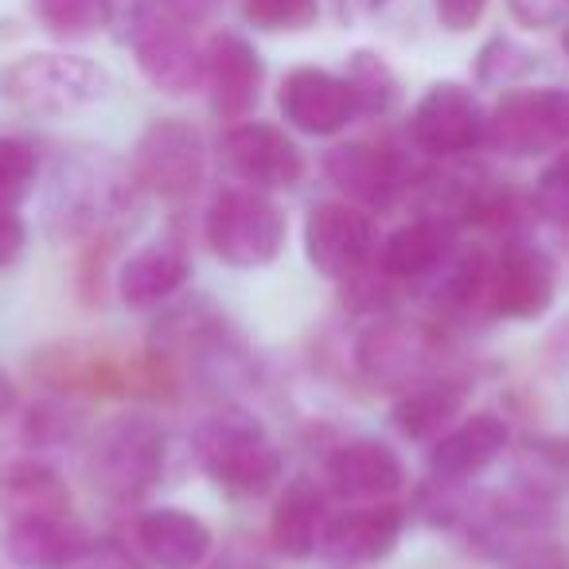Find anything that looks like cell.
<instances>
[{
  "mask_svg": "<svg viewBox=\"0 0 569 569\" xmlns=\"http://www.w3.org/2000/svg\"><path fill=\"white\" fill-rule=\"evenodd\" d=\"M219 157L230 176L253 188H293L305 176V157L284 129L269 121H238L219 141Z\"/></svg>",
  "mask_w": 569,
  "mask_h": 569,
  "instance_id": "14",
  "label": "cell"
},
{
  "mask_svg": "<svg viewBox=\"0 0 569 569\" xmlns=\"http://www.w3.org/2000/svg\"><path fill=\"white\" fill-rule=\"evenodd\" d=\"M12 406H17V387H12L9 375L0 371V418H4V413H12Z\"/></svg>",
  "mask_w": 569,
  "mask_h": 569,
  "instance_id": "41",
  "label": "cell"
},
{
  "mask_svg": "<svg viewBox=\"0 0 569 569\" xmlns=\"http://www.w3.org/2000/svg\"><path fill=\"white\" fill-rule=\"evenodd\" d=\"M74 429H79V418L71 410H63V406H32V413L24 421V437L36 449L74 441Z\"/></svg>",
  "mask_w": 569,
  "mask_h": 569,
  "instance_id": "33",
  "label": "cell"
},
{
  "mask_svg": "<svg viewBox=\"0 0 569 569\" xmlns=\"http://www.w3.org/2000/svg\"><path fill=\"white\" fill-rule=\"evenodd\" d=\"M164 426L149 413H118L94 429L82 468H87V480L98 496L126 507L157 488L164 476Z\"/></svg>",
  "mask_w": 569,
  "mask_h": 569,
  "instance_id": "2",
  "label": "cell"
},
{
  "mask_svg": "<svg viewBox=\"0 0 569 569\" xmlns=\"http://www.w3.org/2000/svg\"><path fill=\"white\" fill-rule=\"evenodd\" d=\"M406 511L398 503H356L336 511L320 530V558L336 569H359L390 558L402 538Z\"/></svg>",
  "mask_w": 569,
  "mask_h": 569,
  "instance_id": "15",
  "label": "cell"
},
{
  "mask_svg": "<svg viewBox=\"0 0 569 569\" xmlns=\"http://www.w3.org/2000/svg\"><path fill=\"white\" fill-rule=\"evenodd\" d=\"M468 402V382L452 379V375H433V379L418 382V387L402 390L395 402V429L410 441H437L452 421L460 418Z\"/></svg>",
  "mask_w": 569,
  "mask_h": 569,
  "instance_id": "25",
  "label": "cell"
},
{
  "mask_svg": "<svg viewBox=\"0 0 569 569\" xmlns=\"http://www.w3.org/2000/svg\"><path fill=\"white\" fill-rule=\"evenodd\" d=\"M441 340L410 320H375L356 343V367L375 390H410L433 379Z\"/></svg>",
  "mask_w": 569,
  "mask_h": 569,
  "instance_id": "9",
  "label": "cell"
},
{
  "mask_svg": "<svg viewBox=\"0 0 569 569\" xmlns=\"http://www.w3.org/2000/svg\"><path fill=\"white\" fill-rule=\"evenodd\" d=\"M351 4H359L363 12H379V9H387L390 0H351Z\"/></svg>",
  "mask_w": 569,
  "mask_h": 569,
  "instance_id": "42",
  "label": "cell"
},
{
  "mask_svg": "<svg viewBox=\"0 0 569 569\" xmlns=\"http://www.w3.org/2000/svg\"><path fill=\"white\" fill-rule=\"evenodd\" d=\"M558 293V266L530 238H507L503 250L491 258L488 273V305L491 317L503 320H538L550 312Z\"/></svg>",
  "mask_w": 569,
  "mask_h": 569,
  "instance_id": "11",
  "label": "cell"
},
{
  "mask_svg": "<svg viewBox=\"0 0 569 569\" xmlns=\"http://www.w3.org/2000/svg\"><path fill=\"white\" fill-rule=\"evenodd\" d=\"M191 277V253L183 238L164 234L137 246L118 269V297L126 309L149 312L172 301Z\"/></svg>",
  "mask_w": 569,
  "mask_h": 569,
  "instance_id": "18",
  "label": "cell"
},
{
  "mask_svg": "<svg viewBox=\"0 0 569 569\" xmlns=\"http://www.w3.org/2000/svg\"><path fill=\"white\" fill-rule=\"evenodd\" d=\"M32 17L56 40H90L110 24V0H28Z\"/></svg>",
  "mask_w": 569,
  "mask_h": 569,
  "instance_id": "28",
  "label": "cell"
},
{
  "mask_svg": "<svg viewBox=\"0 0 569 569\" xmlns=\"http://www.w3.org/2000/svg\"><path fill=\"white\" fill-rule=\"evenodd\" d=\"M507 569H569V550L550 538H527L507 553Z\"/></svg>",
  "mask_w": 569,
  "mask_h": 569,
  "instance_id": "34",
  "label": "cell"
},
{
  "mask_svg": "<svg viewBox=\"0 0 569 569\" xmlns=\"http://www.w3.org/2000/svg\"><path fill=\"white\" fill-rule=\"evenodd\" d=\"M211 569H269L258 553H246V550H227L219 561H211Z\"/></svg>",
  "mask_w": 569,
  "mask_h": 569,
  "instance_id": "40",
  "label": "cell"
},
{
  "mask_svg": "<svg viewBox=\"0 0 569 569\" xmlns=\"http://www.w3.org/2000/svg\"><path fill=\"white\" fill-rule=\"evenodd\" d=\"M129 43H133L141 74L160 94L183 98L203 87V48L196 40V24L168 9L164 0L137 4Z\"/></svg>",
  "mask_w": 569,
  "mask_h": 569,
  "instance_id": "6",
  "label": "cell"
},
{
  "mask_svg": "<svg viewBox=\"0 0 569 569\" xmlns=\"http://www.w3.org/2000/svg\"><path fill=\"white\" fill-rule=\"evenodd\" d=\"M82 569H149L144 558L137 550H129L121 538H98L90 542L87 558H82Z\"/></svg>",
  "mask_w": 569,
  "mask_h": 569,
  "instance_id": "35",
  "label": "cell"
},
{
  "mask_svg": "<svg viewBox=\"0 0 569 569\" xmlns=\"http://www.w3.org/2000/svg\"><path fill=\"white\" fill-rule=\"evenodd\" d=\"M137 180L102 152H71L48 183V227L59 238L106 234L126 219Z\"/></svg>",
  "mask_w": 569,
  "mask_h": 569,
  "instance_id": "1",
  "label": "cell"
},
{
  "mask_svg": "<svg viewBox=\"0 0 569 569\" xmlns=\"http://www.w3.org/2000/svg\"><path fill=\"white\" fill-rule=\"evenodd\" d=\"M266 63L258 48L242 32H214L203 48V87L211 94V110L227 121H238L258 106Z\"/></svg>",
  "mask_w": 569,
  "mask_h": 569,
  "instance_id": "17",
  "label": "cell"
},
{
  "mask_svg": "<svg viewBox=\"0 0 569 569\" xmlns=\"http://www.w3.org/2000/svg\"><path fill=\"white\" fill-rule=\"evenodd\" d=\"M511 445V429L499 413H472L460 426L445 429L433 445H429V476L437 483H465L476 480L480 472H488Z\"/></svg>",
  "mask_w": 569,
  "mask_h": 569,
  "instance_id": "19",
  "label": "cell"
},
{
  "mask_svg": "<svg viewBox=\"0 0 569 569\" xmlns=\"http://www.w3.org/2000/svg\"><path fill=\"white\" fill-rule=\"evenodd\" d=\"M164 4L180 12L183 20H191V24H199V20L214 17L222 9V0H164Z\"/></svg>",
  "mask_w": 569,
  "mask_h": 569,
  "instance_id": "39",
  "label": "cell"
},
{
  "mask_svg": "<svg viewBox=\"0 0 569 569\" xmlns=\"http://www.w3.org/2000/svg\"><path fill=\"white\" fill-rule=\"evenodd\" d=\"M561 48H566V56H569V28H566V40H561Z\"/></svg>",
  "mask_w": 569,
  "mask_h": 569,
  "instance_id": "43",
  "label": "cell"
},
{
  "mask_svg": "<svg viewBox=\"0 0 569 569\" xmlns=\"http://www.w3.org/2000/svg\"><path fill=\"white\" fill-rule=\"evenodd\" d=\"M483 141L503 157H546L553 149H569V90L530 87L511 90L488 113Z\"/></svg>",
  "mask_w": 569,
  "mask_h": 569,
  "instance_id": "8",
  "label": "cell"
},
{
  "mask_svg": "<svg viewBox=\"0 0 569 569\" xmlns=\"http://www.w3.org/2000/svg\"><path fill=\"white\" fill-rule=\"evenodd\" d=\"M530 207H535L538 219L569 230V149H561L558 157L538 172L535 191H530Z\"/></svg>",
  "mask_w": 569,
  "mask_h": 569,
  "instance_id": "31",
  "label": "cell"
},
{
  "mask_svg": "<svg viewBox=\"0 0 569 569\" xmlns=\"http://www.w3.org/2000/svg\"><path fill=\"white\" fill-rule=\"evenodd\" d=\"M328 488L351 503H379L402 491L406 468L402 457L379 437H351L328 457L325 465Z\"/></svg>",
  "mask_w": 569,
  "mask_h": 569,
  "instance_id": "20",
  "label": "cell"
},
{
  "mask_svg": "<svg viewBox=\"0 0 569 569\" xmlns=\"http://www.w3.org/2000/svg\"><path fill=\"white\" fill-rule=\"evenodd\" d=\"M242 17L261 32H309L320 17V0H242Z\"/></svg>",
  "mask_w": 569,
  "mask_h": 569,
  "instance_id": "30",
  "label": "cell"
},
{
  "mask_svg": "<svg viewBox=\"0 0 569 569\" xmlns=\"http://www.w3.org/2000/svg\"><path fill=\"white\" fill-rule=\"evenodd\" d=\"M351 98H356L359 118H382L398 102V74L379 51H351L348 71H343Z\"/></svg>",
  "mask_w": 569,
  "mask_h": 569,
  "instance_id": "27",
  "label": "cell"
},
{
  "mask_svg": "<svg viewBox=\"0 0 569 569\" xmlns=\"http://www.w3.org/2000/svg\"><path fill=\"white\" fill-rule=\"evenodd\" d=\"M375 219L351 199L317 203L305 219V258L328 281H348L375 261Z\"/></svg>",
  "mask_w": 569,
  "mask_h": 569,
  "instance_id": "10",
  "label": "cell"
},
{
  "mask_svg": "<svg viewBox=\"0 0 569 569\" xmlns=\"http://www.w3.org/2000/svg\"><path fill=\"white\" fill-rule=\"evenodd\" d=\"M538 67V56H530L522 43L507 40V36H496V40L483 43L480 59H476V79L480 82H491V87H499V82H519L527 79L530 71Z\"/></svg>",
  "mask_w": 569,
  "mask_h": 569,
  "instance_id": "32",
  "label": "cell"
},
{
  "mask_svg": "<svg viewBox=\"0 0 569 569\" xmlns=\"http://www.w3.org/2000/svg\"><path fill=\"white\" fill-rule=\"evenodd\" d=\"M457 222L429 219L418 214L406 227H398L387 242L379 246V269L395 281H421L433 277V269H441L449 261V253L457 250Z\"/></svg>",
  "mask_w": 569,
  "mask_h": 569,
  "instance_id": "23",
  "label": "cell"
},
{
  "mask_svg": "<svg viewBox=\"0 0 569 569\" xmlns=\"http://www.w3.org/2000/svg\"><path fill=\"white\" fill-rule=\"evenodd\" d=\"M90 538L71 515H36L4 519V553L20 569H74L82 566Z\"/></svg>",
  "mask_w": 569,
  "mask_h": 569,
  "instance_id": "22",
  "label": "cell"
},
{
  "mask_svg": "<svg viewBox=\"0 0 569 569\" xmlns=\"http://www.w3.org/2000/svg\"><path fill=\"white\" fill-rule=\"evenodd\" d=\"M277 106L284 121L305 137H336L359 118L343 74H332L325 67H293L281 79Z\"/></svg>",
  "mask_w": 569,
  "mask_h": 569,
  "instance_id": "16",
  "label": "cell"
},
{
  "mask_svg": "<svg viewBox=\"0 0 569 569\" xmlns=\"http://www.w3.org/2000/svg\"><path fill=\"white\" fill-rule=\"evenodd\" d=\"M24 242H28V227L20 219V211L17 207H0V269L12 266L24 253Z\"/></svg>",
  "mask_w": 569,
  "mask_h": 569,
  "instance_id": "38",
  "label": "cell"
},
{
  "mask_svg": "<svg viewBox=\"0 0 569 569\" xmlns=\"http://www.w3.org/2000/svg\"><path fill=\"white\" fill-rule=\"evenodd\" d=\"M0 511L4 519L71 515V488L43 460H17L0 472Z\"/></svg>",
  "mask_w": 569,
  "mask_h": 569,
  "instance_id": "26",
  "label": "cell"
},
{
  "mask_svg": "<svg viewBox=\"0 0 569 569\" xmlns=\"http://www.w3.org/2000/svg\"><path fill=\"white\" fill-rule=\"evenodd\" d=\"M133 542L149 569H203L214 535L188 507H157L133 522Z\"/></svg>",
  "mask_w": 569,
  "mask_h": 569,
  "instance_id": "21",
  "label": "cell"
},
{
  "mask_svg": "<svg viewBox=\"0 0 569 569\" xmlns=\"http://www.w3.org/2000/svg\"><path fill=\"white\" fill-rule=\"evenodd\" d=\"M491 0H433L437 20H441L445 32L460 36V32H472L476 24L483 20Z\"/></svg>",
  "mask_w": 569,
  "mask_h": 569,
  "instance_id": "37",
  "label": "cell"
},
{
  "mask_svg": "<svg viewBox=\"0 0 569 569\" xmlns=\"http://www.w3.org/2000/svg\"><path fill=\"white\" fill-rule=\"evenodd\" d=\"M325 491L312 476H293L269 515V538L273 550L284 558L305 561L320 550V530H325Z\"/></svg>",
  "mask_w": 569,
  "mask_h": 569,
  "instance_id": "24",
  "label": "cell"
},
{
  "mask_svg": "<svg viewBox=\"0 0 569 569\" xmlns=\"http://www.w3.org/2000/svg\"><path fill=\"white\" fill-rule=\"evenodd\" d=\"M507 9L522 28H558L569 17V0H507Z\"/></svg>",
  "mask_w": 569,
  "mask_h": 569,
  "instance_id": "36",
  "label": "cell"
},
{
  "mask_svg": "<svg viewBox=\"0 0 569 569\" xmlns=\"http://www.w3.org/2000/svg\"><path fill=\"white\" fill-rule=\"evenodd\" d=\"M137 188L168 203H183L199 191L207 176V149L203 137L191 121L160 118L137 137L133 157H129Z\"/></svg>",
  "mask_w": 569,
  "mask_h": 569,
  "instance_id": "7",
  "label": "cell"
},
{
  "mask_svg": "<svg viewBox=\"0 0 569 569\" xmlns=\"http://www.w3.org/2000/svg\"><path fill=\"white\" fill-rule=\"evenodd\" d=\"M325 176L343 199L359 207H390L410 188V160L398 144L379 137L336 144L325 157Z\"/></svg>",
  "mask_w": 569,
  "mask_h": 569,
  "instance_id": "12",
  "label": "cell"
},
{
  "mask_svg": "<svg viewBox=\"0 0 569 569\" xmlns=\"http://www.w3.org/2000/svg\"><path fill=\"white\" fill-rule=\"evenodd\" d=\"M203 234L211 253L230 269H266L281 258L289 219L281 203L253 183H230L219 188L207 203Z\"/></svg>",
  "mask_w": 569,
  "mask_h": 569,
  "instance_id": "5",
  "label": "cell"
},
{
  "mask_svg": "<svg viewBox=\"0 0 569 569\" xmlns=\"http://www.w3.org/2000/svg\"><path fill=\"white\" fill-rule=\"evenodd\" d=\"M110 71L71 51H28L0 71V98L32 118H71L110 98Z\"/></svg>",
  "mask_w": 569,
  "mask_h": 569,
  "instance_id": "4",
  "label": "cell"
},
{
  "mask_svg": "<svg viewBox=\"0 0 569 569\" xmlns=\"http://www.w3.org/2000/svg\"><path fill=\"white\" fill-rule=\"evenodd\" d=\"M196 465L230 496H266L281 480V449L273 433L250 410H219L203 418L191 433Z\"/></svg>",
  "mask_w": 569,
  "mask_h": 569,
  "instance_id": "3",
  "label": "cell"
},
{
  "mask_svg": "<svg viewBox=\"0 0 569 569\" xmlns=\"http://www.w3.org/2000/svg\"><path fill=\"white\" fill-rule=\"evenodd\" d=\"M40 172V157L28 141L17 137H0V207H17L28 199Z\"/></svg>",
  "mask_w": 569,
  "mask_h": 569,
  "instance_id": "29",
  "label": "cell"
},
{
  "mask_svg": "<svg viewBox=\"0 0 569 569\" xmlns=\"http://www.w3.org/2000/svg\"><path fill=\"white\" fill-rule=\"evenodd\" d=\"M483 126L488 118L465 82H433L413 106L410 141L426 157L449 160L472 152L483 141Z\"/></svg>",
  "mask_w": 569,
  "mask_h": 569,
  "instance_id": "13",
  "label": "cell"
}]
</instances>
